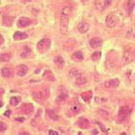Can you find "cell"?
<instances>
[{"mask_svg": "<svg viewBox=\"0 0 135 135\" xmlns=\"http://www.w3.org/2000/svg\"><path fill=\"white\" fill-rule=\"evenodd\" d=\"M71 12V7L67 6L62 11L61 21H60V30L62 34H67L69 30V13Z\"/></svg>", "mask_w": 135, "mask_h": 135, "instance_id": "1", "label": "cell"}, {"mask_svg": "<svg viewBox=\"0 0 135 135\" xmlns=\"http://www.w3.org/2000/svg\"><path fill=\"white\" fill-rule=\"evenodd\" d=\"M135 58V52L134 50L130 47H127L125 49V51L123 52V57H122V64L125 66L130 64Z\"/></svg>", "mask_w": 135, "mask_h": 135, "instance_id": "2", "label": "cell"}, {"mask_svg": "<svg viewBox=\"0 0 135 135\" xmlns=\"http://www.w3.org/2000/svg\"><path fill=\"white\" fill-rule=\"evenodd\" d=\"M50 95V91H49V89L47 88H43L41 90H35L32 92V96L36 100H45L46 99H48Z\"/></svg>", "mask_w": 135, "mask_h": 135, "instance_id": "3", "label": "cell"}, {"mask_svg": "<svg viewBox=\"0 0 135 135\" xmlns=\"http://www.w3.org/2000/svg\"><path fill=\"white\" fill-rule=\"evenodd\" d=\"M51 47V40L50 39H42L38 44H37V50L40 53H45Z\"/></svg>", "mask_w": 135, "mask_h": 135, "instance_id": "4", "label": "cell"}, {"mask_svg": "<svg viewBox=\"0 0 135 135\" xmlns=\"http://www.w3.org/2000/svg\"><path fill=\"white\" fill-rule=\"evenodd\" d=\"M129 113H130V109H129L128 106H126V105L121 106V107L119 108V111H118V120L120 122L125 121L126 119L128 118Z\"/></svg>", "mask_w": 135, "mask_h": 135, "instance_id": "5", "label": "cell"}, {"mask_svg": "<svg viewBox=\"0 0 135 135\" xmlns=\"http://www.w3.org/2000/svg\"><path fill=\"white\" fill-rule=\"evenodd\" d=\"M117 23V17L114 14H109L106 16L105 18V24L107 25L108 27H114Z\"/></svg>", "mask_w": 135, "mask_h": 135, "instance_id": "6", "label": "cell"}, {"mask_svg": "<svg viewBox=\"0 0 135 135\" xmlns=\"http://www.w3.org/2000/svg\"><path fill=\"white\" fill-rule=\"evenodd\" d=\"M101 45H102V40L99 37L92 38L90 41V46L92 49H97L99 47H101Z\"/></svg>", "mask_w": 135, "mask_h": 135, "instance_id": "7", "label": "cell"}, {"mask_svg": "<svg viewBox=\"0 0 135 135\" xmlns=\"http://www.w3.org/2000/svg\"><path fill=\"white\" fill-rule=\"evenodd\" d=\"M120 81L117 79H112V80H109V81H106L104 82V87L105 88H108V89H114V88H117L119 85Z\"/></svg>", "mask_w": 135, "mask_h": 135, "instance_id": "8", "label": "cell"}, {"mask_svg": "<svg viewBox=\"0 0 135 135\" xmlns=\"http://www.w3.org/2000/svg\"><path fill=\"white\" fill-rule=\"evenodd\" d=\"M21 111L24 113V114H30V113H32V111L34 110V106H33V104H31V103H24L22 106H21Z\"/></svg>", "mask_w": 135, "mask_h": 135, "instance_id": "9", "label": "cell"}, {"mask_svg": "<svg viewBox=\"0 0 135 135\" xmlns=\"http://www.w3.org/2000/svg\"><path fill=\"white\" fill-rule=\"evenodd\" d=\"M31 23H32V20H31V19L27 18V17H22V18L19 19L18 26L21 28L27 27V26H29V25H31Z\"/></svg>", "mask_w": 135, "mask_h": 135, "instance_id": "10", "label": "cell"}, {"mask_svg": "<svg viewBox=\"0 0 135 135\" xmlns=\"http://www.w3.org/2000/svg\"><path fill=\"white\" fill-rule=\"evenodd\" d=\"M2 76L4 78H12L14 76V71L9 67H5L2 69Z\"/></svg>", "mask_w": 135, "mask_h": 135, "instance_id": "11", "label": "cell"}, {"mask_svg": "<svg viewBox=\"0 0 135 135\" xmlns=\"http://www.w3.org/2000/svg\"><path fill=\"white\" fill-rule=\"evenodd\" d=\"M28 67L26 65H20L17 69V75L19 77H24L26 73L28 72Z\"/></svg>", "mask_w": 135, "mask_h": 135, "instance_id": "12", "label": "cell"}, {"mask_svg": "<svg viewBox=\"0 0 135 135\" xmlns=\"http://www.w3.org/2000/svg\"><path fill=\"white\" fill-rule=\"evenodd\" d=\"M89 29H90V24L88 23V22H81L80 24H79V26H78V30L81 32V33H85V32H88L89 31Z\"/></svg>", "mask_w": 135, "mask_h": 135, "instance_id": "13", "label": "cell"}, {"mask_svg": "<svg viewBox=\"0 0 135 135\" xmlns=\"http://www.w3.org/2000/svg\"><path fill=\"white\" fill-rule=\"evenodd\" d=\"M28 35L26 33H23V32H15L14 35H13V39L16 40V41H21V40H24V39H27Z\"/></svg>", "mask_w": 135, "mask_h": 135, "instance_id": "14", "label": "cell"}, {"mask_svg": "<svg viewBox=\"0 0 135 135\" xmlns=\"http://www.w3.org/2000/svg\"><path fill=\"white\" fill-rule=\"evenodd\" d=\"M72 59L76 62H81L83 60V55L81 51H78V52H75L72 56Z\"/></svg>", "mask_w": 135, "mask_h": 135, "instance_id": "15", "label": "cell"}, {"mask_svg": "<svg viewBox=\"0 0 135 135\" xmlns=\"http://www.w3.org/2000/svg\"><path fill=\"white\" fill-rule=\"evenodd\" d=\"M43 77H44L45 80H48V81H55L54 73L51 72V71H46V72L43 73Z\"/></svg>", "mask_w": 135, "mask_h": 135, "instance_id": "16", "label": "cell"}, {"mask_svg": "<svg viewBox=\"0 0 135 135\" xmlns=\"http://www.w3.org/2000/svg\"><path fill=\"white\" fill-rule=\"evenodd\" d=\"M78 124L79 126L81 127V128H88L89 125H90V122H89V120L88 119H85V118H81L80 120H79V122H78Z\"/></svg>", "mask_w": 135, "mask_h": 135, "instance_id": "17", "label": "cell"}, {"mask_svg": "<svg viewBox=\"0 0 135 135\" xmlns=\"http://www.w3.org/2000/svg\"><path fill=\"white\" fill-rule=\"evenodd\" d=\"M54 63L59 67V68H62L64 65H65V60L64 58H62L61 56H58L54 59Z\"/></svg>", "mask_w": 135, "mask_h": 135, "instance_id": "18", "label": "cell"}, {"mask_svg": "<svg viewBox=\"0 0 135 135\" xmlns=\"http://www.w3.org/2000/svg\"><path fill=\"white\" fill-rule=\"evenodd\" d=\"M92 97V92L91 91H87V92H83L82 94H81V99H83V101H85V102H89L90 99Z\"/></svg>", "mask_w": 135, "mask_h": 135, "instance_id": "19", "label": "cell"}, {"mask_svg": "<svg viewBox=\"0 0 135 135\" xmlns=\"http://www.w3.org/2000/svg\"><path fill=\"white\" fill-rule=\"evenodd\" d=\"M70 110L72 111V113H78L81 110V105L78 102H73L72 105H71V107H70Z\"/></svg>", "mask_w": 135, "mask_h": 135, "instance_id": "20", "label": "cell"}, {"mask_svg": "<svg viewBox=\"0 0 135 135\" xmlns=\"http://www.w3.org/2000/svg\"><path fill=\"white\" fill-rule=\"evenodd\" d=\"M11 54L9 53H4V54H0V62H9L11 60Z\"/></svg>", "mask_w": 135, "mask_h": 135, "instance_id": "21", "label": "cell"}, {"mask_svg": "<svg viewBox=\"0 0 135 135\" xmlns=\"http://www.w3.org/2000/svg\"><path fill=\"white\" fill-rule=\"evenodd\" d=\"M76 83H77V85H82V84L87 83V79L83 76H79L76 80Z\"/></svg>", "mask_w": 135, "mask_h": 135, "instance_id": "22", "label": "cell"}, {"mask_svg": "<svg viewBox=\"0 0 135 135\" xmlns=\"http://www.w3.org/2000/svg\"><path fill=\"white\" fill-rule=\"evenodd\" d=\"M20 101H21V97L20 96H13V97H11V99H10V103L13 106L18 105L19 103H20Z\"/></svg>", "mask_w": 135, "mask_h": 135, "instance_id": "23", "label": "cell"}, {"mask_svg": "<svg viewBox=\"0 0 135 135\" xmlns=\"http://www.w3.org/2000/svg\"><path fill=\"white\" fill-rule=\"evenodd\" d=\"M31 53H32L31 49H30L29 47H25V48H24L23 53L21 54V57H22V58H27V57H29V56L31 55Z\"/></svg>", "mask_w": 135, "mask_h": 135, "instance_id": "24", "label": "cell"}, {"mask_svg": "<svg viewBox=\"0 0 135 135\" xmlns=\"http://www.w3.org/2000/svg\"><path fill=\"white\" fill-rule=\"evenodd\" d=\"M127 6H128V13H132L133 8L135 7V1H128L127 2Z\"/></svg>", "mask_w": 135, "mask_h": 135, "instance_id": "25", "label": "cell"}, {"mask_svg": "<svg viewBox=\"0 0 135 135\" xmlns=\"http://www.w3.org/2000/svg\"><path fill=\"white\" fill-rule=\"evenodd\" d=\"M47 114L49 115V117H50V118H52V119H54V120L58 119V115L56 114V112H55V111H53V110H51V109L47 110Z\"/></svg>", "mask_w": 135, "mask_h": 135, "instance_id": "26", "label": "cell"}, {"mask_svg": "<svg viewBox=\"0 0 135 135\" xmlns=\"http://www.w3.org/2000/svg\"><path fill=\"white\" fill-rule=\"evenodd\" d=\"M100 57H101V53H100V52H94L93 54L91 55V59H92L94 62L100 60Z\"/></svg>", "mask_w": 135, "mask_h": 135, "instance_id": "27", "label": "cell"}, {"mask_svg": "<svg viewBox=\"0 0 135 135\" xmlns=\"http://www.w3.org/2000/svg\"><path fill=\"white\" fill-rule=\"evenodd\" d=\"M99 113L101 117H104V118H107L108 117V112L107 111H105V110H101V109H100L99 111Z\"/></svg>", "mask_w": 135, "mask_h": 135, "instance_id": "28", "label": "cell"}, {"mask_svg": "<svg viewBox=\"0 0 135 135\" xmlns=\"http://www.w3.org/2000/svg\"><path fill=\"white\" fill-rule=\"evenodd\" d=\"M7 129V125L4 122H0V132H4Z\"/></svg>", "mask_w": 135, "mask_h": 135, "instance_id": "29", "label": "cell"}, {"mask_svg": "<svg viewBox=\"0 0 135 135\" xmlns=\"http://www.w3.org/2000/svg\"><path fill=\"white\" fill-rule=\"evenodd\" d=\"M70 76L73 77V76H81V73L78 72V71H71L70 72Z\"/></svg>", "mask_w": 135, "mask_h": 135, "instance_id": "30", "label": "cell"}, {"mask_svg": "<svg viewBox=\"0 0 135 135\" xmlns=\"http://www.w3.org/2000/svg\"><path fill=\"white\" fill-rule=\"evenodd\" d=\"M67 97H68V95H67L66 93H65V94H64V93H62V94H61V95L58 97V99H59V100H65V99H67Z\"/></svg>", "mask_w": 135, "mask_h": 135, "instance_id": "31", "label": "cell"}, {"mask_svg": "<svg viewBox=\"0 0 135 135\" xmlns=\"http://www.w3.org/2000/svg\"><path fill=\"white\" fill-rule=\"evenodd\" d=\"M49 134L50 135H58V132H56L54 130H50L49 131Z\"/></svg>", "mask_w": 135, "mask_h": 135, "instance_id": "32", "label": "cell"}, {"mask_svg": "<svg viewBox=\"0 0 135 135\" xmlns=\"http://www.w3.org/2000/svg\"><path fill=\"white\" fill-rule=\"evenodd\" d=\"M10 114H11V111H10V110H7V111L4 113V115H5V116H7V117L10 116Z\"/></svg>", "mask_w": 135, "mask_h": 135, "instance_id": "33", "label": "cell"}, {"mask_svg": "<svg viewBox=\"0 0 135 135\" xmlns=\"http://www.w3.org/2000/svg\"><path fill=\"white\" fill-rule=\"evenodd\" d=\"M131 36H132L133 39H135V30H133V31L131 32Z\"/></svg>", "mask_w": 135, "mask_h": 135, "instance_id": "34", "label": "cell"}, {"mask_svg": "<svg viewBox=\"0 0 135 135\" xmlns=\"http://www.w3.org/2000/svg\"><path fill=\"white\" fill-rule=\"evenodd\" d=\"M3 93H4V90H2V89H0V96H2V95H3Z\"/></svg>", "mask_w": 135, "mask_h": 135, "instance_id": "35", "label": "cell"}, {"mask_svg": "<svg viewBox=\"0 0 135 135\" xmlns=\"http://www.w3.org/2000/svg\"><path fill=\"white\" fill-rule=\"evenodd\" d=\"M20 135H30V134H29L28 132H25V131H24V132H21V133H20Z\"/></svg>", "mask_w": 135, "mask_h": 135, "instance_id": "36", "label": "cell"}, {"mask_svg": "<svg viewBox=\"0 0 135 135\" xmlns=\"http://www.w3.org/2000/svg\"><path fill=\"white\" fill-rule=\"evenodd\" d=\"M3 43V38H2V36H1V34H0V45Z\"/></svg>", "mask_w": 135, "mask_h": 135, "instance_id": "37", "label": "cell"}, {"mask_svg": "<svg viewBox=\"0 0 135 135\" xmlns=\"http://www.w3.org/2000/svg\"><path fill=\"white\" fill-rule=\"evenodd\" d=\"M16 120H17V121H24L25 119H24V118H16Z\"/></svg>", "mask_w": 135, "mask_h": 135, "instance_id": "38", "label": "cell"}, {"mask_svg": "<svg viewBox=\"0 0 135 135\" xmlns=\"http://www.w3.org/2000/svg\"><path fill=\"white\" fill-rule=\"evenodd\" d=\"M92 135H97V131H96V130H93V132H92Z\"/></svg>", "mask_w": 135, "mask_h": 135, "instance_id": "39", "label": "cell"}, {"mask_svg": "<svg viewBox=\"0 0 135 135\" xmlns=\"http://www.w3.org/2000/svg\"><path fill=\"white\" fill-rule=\"evenodd\" d=\"M1 106H3V102H2V101H0V107H1Z\"/></svg>", "mask_w": 135, "mask_h": 135, "instance_id": "40", "label": "cell"}, {"mask_svg": "<svg viewBox=\"0 0 135 135\" xmlns=\"http://www.w3.org/2000/svg\"><path fill=\"white\" fill-rule=\"evenodd\" d=\"M120 135H127V134H126L125 132H122V133H121V134H120Z\"/></svg>", "mask_w": 135, "mask_h": 135, "instance_id": "41", "label": "cell"}, {"mask_svg": "<svg viewBox=\"0 0 135 135\" xmlns=\"http://www.w3.org/2000/svg\"><path fill=\"white\" fill-rule=\"evenodd\" d=\"M134 91H135V89H134Z\"/></svg>", "mask_w": 135, "mask_h": 135, "instance_id": "42", "label": "cell"}]
</instances>
